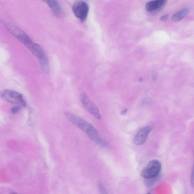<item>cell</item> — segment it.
<instances>
[{
	"label": "cell",
	"instance_id": "14",
	"mask_svg": "<svg viewBox=\"0 0 194 194\" xmlns=\"http://www.w3.org/2000/svg\"><path fill=\"white\" fill-rule=\"evenodd\" d=\"M168 14H165L163 15L162 16H161L160 18V19L162 21H165L167 20L168 18Z\"/></svg>",
	"mask_w": 194,
	"mask_h": 194
},
{
	"label": "cell",
	"instance_id": "2",
	"mask_svg": "<svg viewBox=\"0 0 194 194\" xmlns=\"http://www.w3.org/2000/svg\"><path fill=\"white\" fill-rule=\"evenodd\" d=\"M26 46L33 54L39 59L40 64L44 71L46 73H49L50 70L49 60L48 56L43 49L38 44L35 43L33 42Z\"/></svg>",
	"mask_w": 194,
	"mask_h": 194
},
{
	"label": "cell",
	"instance_id": "17",
	"mask_svg": "<svg viewBox=\"0 0 194 194\" xmlns=\"http://www.w3.org/2000/svg\"><path fill=\"white\" fill-rule=\"evenodd\" d=\"M10 194H18L17 193H12Z\"/></svg>",
	"mask_w": 194,
	"mask_h": 194
},
{
	"label": "cell",
	"instance_id": "4",
	"mask_svg": "<svg viewBox=\"0 0 194 194\" xmlns=\"http://www.w3.org/2000/svg\"><path fill=\"white\" fill-rule=\"evenodd\" d=\"M0 96L3 99L10 103L17 104L23 107L26 106V102L23 95L19 93L9 90H4L0 93Z\"/></svg>",
	"mask_w": 194,
	"mask_h": 194
},
{
	"label": "cell",
	"instance_id": "10",
	"mask_svg": "<svg viewBox=\"0 0 194 194\" xmlns=\"http://www.w3.org/2000/svg\"><path fill=\"white\" fill-rule=\"evenodd\" d=\"M167 2L165 0H156L148 2L146 5V9L148 12H153L160 9Z\"/></svg>",
	"mask_w": 194,
	"mask_h": 194
},
{
	"label": "cell",
	"instance_id": "5",
	"mask_svg": "<svg viewBox=\"0 0 194 194\" xmlns=\"http://www.w3.org/2000/svg\"><path fill=\"white\" fill-rule=\"evenodd\" d=\"M73 13L81 22L86 20L89 11V7L86 2L83 1H77L72 7Z\"/></svg>",
	"mask_w": 194,
	"mask_h": 194
},
{
	"label": "cell",
	"instance_id": "3",
	"mask_svg": "<svg viewBox=\"0 0 194 194\" xmlns=\"http://www.w3.org/2000/svg\"><path fill=\"white\" fill-rule=\"evenodd\" d=\"M161 168V164L159 160H151L141 171V176L147 179L154 178L159 175Z\"/></svg>",
	"mask_w": 194,
	"mask_h": 194
},
{
	"label": "cell",
	"instance_id": "8",
	"mask_svg": "<svg viewBox=\"0 0 194 194\" xmlns=\"http://www.w3.org/2000/svg\"><path fill=\"white\" fill-rule=\"evenodd\" d=\"M152 127L148 126L139 131L134 138V143L136 145H141L143 144L147 139L148 135L151 131Z\"/></svg>",
	"mask_w": 194,
	"mask_h": 194
},
{
	"label": "cell",
	"instance_id": "9",
	"mask_svg": "<svg viewBox=\"0 0 194 194\" xmlns=\"http://www.w3.org/2000/svg\"><path fill=\"white\" fill-rule=\"evenodd\" d=\"M55 16L58 18H63L65 16V11L57 1L49 0L45 1Z\"/></svg>",
	"mask_w": 194,
	"mask_h": 194
},
{
	"label": "cell",
	"instance_id": "12",
	"mask_svg": "<svg viewBox=\"0 0 194 194\" xmlns=\"http://www.w3.org/2000/svg\"><path fill=\"white\" fill-rule=\"evenodd\" d=\"M98 186L100 194H108L106 188L101 181H98Z\"/></svg>",
	"mask_w": 194,
	"mask_h": 194
},
{
	"label": "cell",
	"instance_id": "7",
	"mask_svg": "<svg viewBox=\"0 0 194 194\" xmlns=\"http://www.w3.org/2000/svg\"><path fill=\"white\" fill-rule=\"evenodd\" d=\"M5 26V27L8 31L18 39L19 41L25 44L26 46L32 42L31 39L27 35L16 26L9 24H7Z\"/></svg>",
	"mask_w": 194,
	"mask_h": 194
},
{
	"label": "cell",
	"instance_id": "13",
	"mask_svg": "<svg viewBox=\"0 0 194 194\" xmlns=\"http://www.w3.org/2000/svg\"><path fill=\"white\" fill-rule=\"evenodd\" d=\"M21 109V106H15L12 108V110H11V112H12V113H13V114H16V113H18L20 111Z\"/></svg>",
	"mask_w": 194,
	"mask_h": 194
},
{
	"label": "cell",
	"instance_id": "11",
	"mask_svg": "<svg viewBox=\"0 0 194 194\" xmlns=\"http://www.w3.org/2000/svg\"><path fill=\"white\" fill-rule=\"evenodd\" d=\"M189 11L188 8H184L174 13L172 16V19L174 22L179 21L187 16Z\"/></svg>",
	"mask_w": 194,
	"mask_h": 194
},
{
	"label": "cell",
	"instance_id": "6",
	"mask_svg": "<svg viewBox=\"0 0 194 194\" xmlns=\"http://www.w3.org/2000/svg\"><path fill=\"white\" fill-rule=\"evenodd\" d=\"M80 100L85 108L96 118L100 120L101 118L100 113L96 105L90 99L88 95L83 93L80 96Z\"/></svg>",
	"mask_w": 194,
	"mask_h": 194
},
{
	"label": "cell",
	"instance_id": "1",
	"mask_svg": "<svg viewBox=\"0 0 194 194\" xmlns=\"http://www.w3.org/2000/svg\"><path fill=\"white\" fill-rule=\"evenodd\" d=\"M65 115L69 121L86 133L89 138L97 145L102 148L107 146V143L101 138L96 129L90 123L70 112H65Z\"/></svg>",
	"mask_w": 194,
	"mask_h": 194
},
{
	"label": "cell",
	"instance_id": "18",
	"mask_svg": "<svg viewBox=\"0 0 194 194\" xmlns=\"http://www.w3.org/2000/svg\"><path fill=\"white\" fill-rule=\"evenodd\" d=\"M147 194H151V193H148Z\"/></svg>",
	"mask_w": 194,
	"mask_h": 194
},
{
	"label": "cell",
	"instance_id": "15",
	"mask_svg": "<svg viewBox=\"0 0 194 194\" xmlns=\"http://www.w3.org/2000/svg\"><path fill=\"white\" fill-rule=\"evenodd\" d=\"M191 184L193 187L194 186V174H193V171L192 174H191Z\"/></svg>",
	"mask_w": 194,
	"mask_h": 194
},
{
	"label": "cell",
	"instance_id": "16",
	"mask_svg": "<svg viewBox=\"0 0 194 194\" xmlns=\"http://www.w3.org/2000/svg\"><path fill=\"white\" fill-rule=\"evenodd\" d=\"M127 112V110L126 109V110H123L122 112V114H126V113Z\"/></svg>",
	"mask_w": 194,
	"mask_h": 194
}]
</instances>
